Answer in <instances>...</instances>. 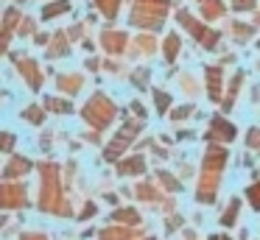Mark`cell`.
Listing matches in <instances>:
<instances>
[{
  "instance_id": "obj_1",
  "label": "cell",
  "mask_w": 260,
  "mask_h": 240,
  "mask_svg": "<svg viewBox=\"0 0 260 240\" xmlns=\"http://www.w3.org/2000/svg\"><path fill=\"white\" fill-rule=\"evenodd\" d=\"M207 76H210V98H213V100H218V89H221V73L210 67V70H207Z\"/></svg>"
},
{
  "instance_id": "obj_2",
  "label": "cell",
  "mask_w": 260,
  "mask_h": 240,
  "mask_svg": "<svg viewBox=\"0 0 260 240\" xmlns=\"http://www.w3.org/2000/svg\"><path fill=\"white\" fill-rule=\"evenodd\" d=\"M137 170H143V159H129L120 165V173H137Z\"/></svg>"
},
{
  "instance_id": "obj_3",
  "label": "cell",
  "mask_w": 260,
  "mask_h": 240,
  "mask_svg": "<svg viewBox=\"0 0 260 240\" xmlns=\"http://www.w3.org/2000/svg\"><path fill=\"white\" fill-rule=\"evenodd\" d=\"M68 9H70V3H68V0H62V3H53V6H48V9H45V17L62 14V11H68Z\"/></svg>"
},
{
  "instance_id": "obj_4",
  "label": "cell",
  "mask_w": 260,
  "mask_h": 240,
  "mask_svg": "<svg viewBox=\"0 0 260 240\" xmlns=\"http://www.w3.org/2000/svg\"><path fill=\"white\" fill-rule=\"evenodd\" d=\"M23 170H28V162L25 159H12V167H9V176H14V173H23Z\"/></svg>"
},
{
  "instance_id": "obj_5",
  "label": "cell",
  "mask_w": 260,
  "mask_h": 240,
  "mask_svg": "<svg viewBox=\"0 0 260 240\" xmlns=\"http://www.w3.org/2000/svg\"><path fill=\"white\" fill-rule=\"evenodd\" d=\"M176 50H179V39H176V37H171L168 42H165V56H168V59H174V56H176Z\"/></svg>"
},
{
  "instance_id": "obj_6",
  "label": "cell",
  "mask_w": 260,
  "mask_h": 240,
  "mask_svg": "<svg viewBox=\"0 0 260 240\" xmlns=\"http://www.w3.org/2000/svg\"><path fill=\"white\" fill-rule=\"evenodd\" d=\"M204 14H207V17H218L221 14V3H218V0H210V3L204 6Z\"/></svg>"
},
{
  "instance_id": "obj_7",
  "label": "cell",
  "mask_w": 260,
  "mask_h": 240,
  "mask_svg": "<svg viewBox=\"0 0 260 240\" xmlns=\"http://www.w3.org/2000/svg\"><path fill=\"white\" fill-rule=\"evenodd\" d=\"M98 3H101L104 9H107V17H112L115 11H118V0H98Z\"/></svg>"
},
{
  "instance_id": "obj_8",
  "label": "cell",
  "mask_w": 260,
  "mask_h": 240,
  "mask_svg": "<svg viewBox=\"0 0 260 240\" xmlns=\"http://www.w3.org/2000/svg\"><path fill=\"white\" fill-rule=\"evenodd\" d=\"M25 117H28V123H42V112L40 109H25Z\"/></svg>"
},
{
  "instance_id": "obj_9",
  "label": "cell",
  "mask_w": 260,
  "mask_h": 240,
  "mask_svg": "<svg viewBox=\"0 0 260 240\" xmlns=\"http://www.w3.org/2000/svg\"><path fill=\"white\" fill-rule=\"evenodd\" d=\"M249 145H252V148H260V131H257V128L249 131Z\"/></svg>"
},
{
  "instance_id": "obj_10",
  "label": "cell",
  "mask_w": 260,
  "mask_h": 240,
  "mask_svg": "<svg viewBox=\"0 0 260 240\" xmlns=\"http://www.w3.org/2000/svg\"><path fill=\"white\" fill-rule=\"evenodd\" d=\"M157 106H159V112L168 106V95H162V92H157Z\"/></svg>"
},
{
  "instance_id": "obj_11",
  "label": "cell",
  "mask_w": 260,
  "mask_h": 240,
  "mask_svg": "<svg viewBox=\"0 0 260 240\" xmlns=\"http://www.w3.org/2000/svg\"><path fill=\"white\" fill-rule=\"evenodd\" d=\"M254 0H235V9H252Z\"/></svg>"
},
{
  "instance_id": "obj_12",
  "label": "cell",
  "mask_w": 260,
  "mask_h": 240,
  "mask_svg": "<svg viewBox=\"0 0 260 240\" xmlns=\"http://www.w3.org/2000/svg\"><path fill=\"white\" fill-rule=\"evenodd\" d=\"M213 240H226V237H213Z\"/></svg>"
}]
</instances>
